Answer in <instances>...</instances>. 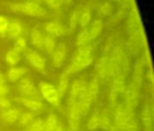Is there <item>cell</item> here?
Segmentation results:
<instances>
[{
  "mask_svg": "<svg viewBox=\"0 0 154 131\" xmlns=\"http://www.w3.org/2000/svg\"><path fill=\"white\" fill-rule=\"evenodd\" d=\"M40 92L43 98L52 106L57 107L60 104V94L58 93L57 88L49 83L42 82L40 85Z\"/></svg>",
  "mask_w": 154,
  "mask_h": 131,
  "instance_id": "obj_1",
  "label": "cell"
},
{
  "mask_svg": "<svg viewBox=\"0 0 154 131\" xmlns=\"http://www.w3.org/2000/svg\"><path fill=\"white\" fill-rule=\"evenodd\" d=\"M15 100L18 101L20 103H22L24 107H26L32 113L42 112L46 108L43 102L38 98H30V97L21 95L18 98H16Z\"/></svg>",
  "mask_w": 154,
  "mask_h": 131,
  "instance_id": "obj_2",
  "label": "cell"
},
{
  "mask_svg": "<svg viewBox=\"0 0 154 131\" xmlns=\"http://www.w3.org/2000/svg\"><path fill=\"white\" fill-rule=\"evenodd\" d=\"M19 91L22 95L30 98H38V91L32 80L28 77H23L19 83Z\"/></svg>",
  "mask_w": 154,
  "mask_h": 131,
  "instance_id": "obj_3",
  "label": "cell"
},
{
  "mask_svg": "<svg viewBox=\"0 0 154 131\" xmlns=\"http://www.w3.org/2000/svg\"><path fill=\"white\" fill-rule=\"evenodd\" d=\"M25 58L37 71L42 72L45 70V60L37 52L29 50L25 55Z\"/></svg>",
  "mask_w": 154,
  "mask_h": 131,
  "instance_id": "obj_4",
  "label": "cell"
},
{
  "mask_svg": "<svg viewBox=\"0 0 154 131\" xmlns=\"http://www.w3.org/2000/svg\"><path fill=\"white\" fill-rule=\"evenodd\" d=\"M46 13V10L35 2H27L23 4V14H28L33 17H41Z\"/></svg>",
  "mask_w": 154,
  "mask_h": 131,
  "instance_id": "obj_5",
  "label": "cell"
},
{
  "mask_svg": "<svg viewBox=\"0 0 154 131\" xmlns=\"http://www.w3.org/2000/svg\"><path fill=\"white\" fill-rule=\"evenodd\" d=\"M21 112L19 111V109L16 108H10L8 110L4 111L1 115H0V119L2 120V121H4L5 123L7 124H14L15 123L20 115H21Z\"/></svg>",
  "mask_w": 154,
  "mask_h": 131,
  "instance_id": "obj_6",
  "label": "cell"
},
{
  "mask_svg": "<svg viewBox=\"0 0 154 131\" xmlns=\"http://www.w3.org/2000/svg\"><path fill=\"white\" fill-rule=\"evenodd\" d=\"M28 71H29V69L24 67H12L7 72V78L10 82H16L22 76H23Z\"/></svg>",
  "mask_w": 154,
  "mask_h": 131,
  "instance_id": "obj_7",
  "label": "cell"
},
{
  "mask_svg": "<svg viewBox=\"0 0 154 131\" xmlns=\"http://www.w3.org/2000/svg\"><path fill=\"white\" fill-rule=\"evenodd\" d=\"M21 32H22V25L19 21L14 20L8 24L6 33L8 34V36L11 40H14V39H17L18 37H20Z\"/></svg>",
  "mask_w": 154,
  "mask_h": 131,
  "instance_id": "obj_8",
  "label": "cell"
},
{
  "mask_svg": "<svg viewBox=\"0 0 154 131\" xmlns=\"http://www.w3.org/2000/svg\"><path fill=\"white\" fill-rule=\"evenodd\" d=\"M85 90H87L86 85L82 81H80V80H76L72 84V85H71V88H70V91H69V97H71V98H73V99H75V100L78 101L79 94L83 91H85Z\"/></svg>",
  "mask_w": 154,
  "mask_h": 131,
  "instance_id": "obj_9",
  "label": "cell"
},
{
  "mask_svg": "<svg viewBox=\"0 0 154 131\" xmlns=\"http://www.w3.org/2000/svg\"><path fill=\"white\" fill-rule=\"evenodd\" d=\"M69 76L70 75H69L67 72H63V74L61 75L60 78V82H59V85H58V93L60 94V96H63L64 94L67 92L68 87H69Z\"/></svg>",
  "mask_w": 154,
  "mask_h": 131,
  "instance_id": "obj_10",
  "label": "cell"
},
{
  "mask_svg": "<svg viewBox=\"0 0 154 131\" xmlns=\"http://www.w3.org/2000/svg\"><path fill=\"white\" fill-rule=\"evenodd\" d=\"M46 31L51 35V34H55L57 36H61L63 35V33L65 32L64 29L57 22H49L46 27H45Z\"/></svg>",
  "mask_w": 154,
  "mask_h": 131,
  "instance_id": "obj_11",
  "label": "cell"
},
{
  "mask_svg": "<svg viewBox=\"0 0 154 131\" xmlns=\"http://www.w3.org/2000/svg\"><path fill=\"white\" fill-rule=\"evenodd\" d=\"M102 29H103V23L101 21L97 20V21H95L90 28L88 29V31H89V37H90V40L96 39L102 31Z\"/></svg>",
  "mask_w": 154,
  "mask_h": 131,
  "instance_id": "obj_12",
  "label": "cell"
},
{
  "mask_svg": "<svg viewBox=\"0 0 154 131\" xmlns=\"http://www.w3.org/2000/svg\"><path fill=\"white\" fill-rule=\"evenodd\" d=\"M58 124V117L55 114H50L44 121V131H55Z\"/></svg>",
  "mask_w": 154,
  "mask_h": 131,
  "instance_id": "obj_13",
  "label": "cell"
},
{
  "mask_svg": "<svg viewBox=\"0 0 154 131\" xmlns=\"http://www.w3.org/2000/svg\"><path fill=\"white\" fill-rule=\"evenodd\" d=\"M31 43L36 48H43V38L40 31L35 30L31 33Z\"/></svg>",
  "mask_w": 154,
  "mask_h": 131,
  "instance_id": "obj_14",
  "label": "cell"
},
{
  "mask_svg": "<svg viewBox=\"0 0 154 131\" xmlns=\"http://www.w3.org/2000/svg\"><path fill=\"white\" fill-rule=\"evenodd\" d=\"M65 61V51L58 49L54 52L52 57V63L56 67H60Z\"/></svg>",
  "mask_w": 154,
  "mask_h": 131,
  "instance_id": "obj_15",
  "label": "cell"
},
{
  "mask_svg": "<svg viewBox=\"0 0 154 131\" xmlns=\"http://www.w3.org/2000/svg\"><path fill=\"white\" fill-rule=\"evenodd\" d=\"M19 124L23 127H28L32 121H33V113L32 112H22L19 119Z\"/></svg>",
  "mask_w": 154,
  "mask_h": 131,
  "instance_id": "obj_16",
  "label": "cell"
},
{
  "mask_svg": "<svg viewBox=\"0 0 154 131\" xmlns=\"http://www.w3.org/2000/svg\"><path fill=\"white\" fill-rule=\"evenodd\" d=\"M20 58H21L20 54L18 52H16L15 50H14L13 49L11 50H9L5 55V60L11 66L16 65L20 61Z\"/></svg>",
  "mask_w": 154,
  "mask_h": 131,
  "instance_id": "obj_17",
  "label": "cell"
},
{
  "mask_svg": "<svg viewBox=\"0 0 154 131\" xmlns=\"http://www.w3.org/2000/svg\"><path fill=\"white\" fill-rule=\"evenodd\" d=\"M27 49V42H26V40L25 38L23 37H18L14 42V48L13 49L15 50L16 52H18L19 54L22 53V52H24Z\"/></svg>",
  "mask_w": 154,
  "mask_h": 131,
  "instance_id": "obj_18",
  "label": "cell"
},
{
  "mask_svg": "<svg viewBox=\"0 0 154 131\" xmlns=\"http://www.w3.org/2000/svg\"><path fill=\"white\" fill-rule=\"evenodd\" d=\"M26 131H44V121L42 119L33 120L27 127Z\"/></svg>",
  "mask_w": 154,
  "mask_h": 131,
  "instance_id": "obj_19",
  "label": "cell"
},
{
  "mask_svg": "<svg viewBox=\"0 0 154 131\" xmlns=\"http://www.w3.org/2000/svg\"><path fill=\"white\" fill-rule=\"evenodd\" d=\"M43 47L47 50L48 53H51L55 49V40L52 35H48L43 38Z\"/></svg>",
  "mask_w": 154,
  "mask_h": 131,
  "instance_id": "obj_20",
  "label": "cell"
},
{
  "mask_svg": "<svg viewBox=\"0 0 154 131\" xmlns=\"http://www.w3.org/2000/svg\"><path fill=\"white\" fill-rule=\"evenodd\" d=\"M87 91L93 98L96 97L99 93V84H98V82L96 79L92 80L90 82V84L88 85V86L87 87Z\"/></svg>",
  "mask_w": 154,
  "mask_h": 131,
  "instance_id": "obj_21",
  "label": "cell"
},
{
  "mask_svg": "<svg viewBox=\"0 0 154 131\" xmlns=\"http://www.w3.org/2000/svg\"><path fill=\"white\" fill-rule=\"evenodd\" d=\"M89 41H90L89 31H88V29H86L82 32H80L79 35L78 36L77 44H78V46H80V45L88 44V42H89Z\"/></svg>",
  "mask_w": 154,
  "mask_h": 131,
  "instance_id": "obj_22",
  "label": "cell"
},
{
  "mask_svg": "<svg viewBox=\"0 0 154 131\" xmlns=\"http://www.w3.org/2000/svg\"><path fill=\"white\" fill-rule=\"evenodd\" d=\"M87 128L88 130L94 131L99 128V115H94L88 121Z\"/></svg>",
  "mask_w": 154,
  "mask_h": 131,
  "instance_id": "obj_23",
  "label": "cell"
},
{
  "mask_svg": "<svg viewBox=\"0 0 154 131\" xmlns=\"http://www.w3.org/2000/svg\"><path fill=\"white\" fill-rule=\"evenodd\" d=\"M99 128L104 130H108L111 128L110 120L106 114H102L99 116Z\"/></svg>",
  "mask_w": 154,
  "mask_h": 131,
  "instance_id": "obj_24",
  "label": "cell"
},
{
  "mask_svg": "<svg viewBox=\"0 0 154 131\" xmlns=\"http://www.w3.org/2000/svg\"><path fill=\"white\" fill-rule=\"evenodd\" d=\"M82 115L79 112V109L76 104L72 105L70 107V110H69V119H72V120H76V121H79L81 119Z\"/></svg>",
  "mask_w": 154,
  "mask_h": 131,
  "instance_id": "obj_25",
  "label": "cell"
},
{
  "mask_svg": "<svg viewBox=\"0 0 154 131\" xmlns=\"http://www.w3.org/2000/svg\"><path fill=\"white\" fill-rule=\"evenodd\" d=\"M91 21V14L89 13H83L80 16H79V23L80 26L82 27H85L87 25L89 24Z\"/></svg>",
  "mask_w": 154,
  "mask_h": 131,
  "instance_id": "obj_26",
  "label": "cell"
},
{
  "mask_svg": "<svg viewBox=\"0 0 154 131\" xmlns=\"http://www.w3.org/2000/svg\"><path fill=\"white\" fill-rule=\"evenodd\" d=\"M125 85L123 82V78H121L120 76H118L113 83V88H112V92L115 93H118V92H122L123 88H124Z\"/></svg>",
  "mask_w": 154,
  "mask_h": 131,
  "instance_id": "obj_27",
  "label": "cell"
},
{
  "mask_svg": "<svg viewBox=\"0 0 154 131\" xmlns=\"http://www.w3.org/2000/svg\"><path fill=\"white\" fill-rule=\"evenodd\" d=\"M8 24H9L8 20L5 17L0 15V35H3L4 36L6 33Z\"/></svg>",
  "mask_w": 154,
  "mask_h": 131,
  "instance_id": "obj_28",
  "label": "cell"
},
{
  "mask_svg": "<svg viewBox=\"0 0 154 131\" xmlns=\"http://www.w3.org/2000/svg\"><path fill=\"white\" fill-rule=\"evenodd\" d=\"M11 108V102L6 96H1L0 97V109L3 111L8 110Z\"/></svg>",
  "mask_w": 154,
  "mask_h": 131,
  "instance_id": "obj_29",
  "label": "cell"
},
{
  "mask_svg": "<svg viewBox=\"0 0 154 131\" xmlns=\"http://www.w3.org/2000/svg\"><path fill=\"white\" fill-rule=\"evenodd\" d=\"M69 131H78L79 129V121L69 119Z\"/></svg>",
  "mask_w": 154,
  "mask_h": 131,
  "instance_id": "obj_30",
  "label": "cell"
},
{
  "mask_svg": "<svg viewBox=\"0 0 154 131\" xmlns=\"http://www.w3.org/2000/svg\"><path fill=\"white\" fill-rule=\"evenodd\" d=\"M79 13L78 12H74L73 15H72V17L70 19V27H71V29L76 28V25H77V22H79Z\"/></svg>",
  "mask_w": 154,
  "mask_h": 131,
  "instance_id": "obj_31",
  "label": "cell"
},
{
  "mask_svg": "<svg viewBox=\"0 0 154 131\" xmlns=\"http://www.w3.org/2000/svg\"><path fill=\"white\" fill-rule=\"evenodd\" d=\"M9 86L6 85L5 84L0 85V97L1 96H6L9 93Z\"/></svg>",
  "mask_w": 154,
  "mask_h": 131,
  "instance_id": "obj_32",
  "label": "cell"
},
{
  "mask_svg": "<svg viewBox=\"0 0 154 131\" xmlns=\"http://www.w3.org/2000/svg\"><path fill=\"white\" fill-rule=\"evenodd\" d=\"M111 11H112V5L109 4H105L100 8V12L103 13L104 14H106V13H110Z\"/></svg>",
  "mask_w": 154,
  "mask_h": 131,
  "instance_id": "obj_33",
  "label": "cell"
},
{
  "mask_svg": "<svg viewBox=\"0 0 154 131\" xmlns=\"http://www.w3.org/2000/svg\"><path fill=\"white\" fill-rule=\"evenodd\" d=\"M44 1L47 4H49L51 7H56V6H59L62 4L61 0H44Z\"/></svg>",
  "mask_w": 154,
  "mask_h": 131,
  "instance_id": "obj_34",
  "label": "cell"
},
{
  "mask_svg": "<svg viewBox=\"0 0 154 131\" xmlns=\"http://www.w3.org/2000/svg\"><path fill=\"white\" fill-rule=\"evenodd\" d=\"M55 131H65V127H64V124L62 122H60L56 128Z\"/></svg>",
  "mask_w": 154,
  "mask_h": 131,
  "instance_id": "obj_35",
  "label": "cell"
},
{
  "mask_svg": "<svg viewBox=\"0 0 154 131\" xmlns=\"http://www.w3.org/2000/svg\"><path fill=\"white\" fill-rule=\"evenodd\" d=\"M4 84H5V77L2 73H0V85H4Z\"/></svg>",
  "mask_w": 154,
  "mask_h": 131,
  "instance_id": "obj_36",
  "label": "cell"
},
{
  "mask_svg": "<svg viewBox=\"0 0 154 131\" xmlns=\"http://www.w3.org/2000/svg\"><path fill=\"white\" fill-rule=\"evenodd\" d=\"M61 1H62V2H65V3H69L71 0H61Z\"/></svg>",
  "mask_w": 154,
  "mask_h": 131,
  "instance_id": "obj_37",
  "label": "cell"
},
{
  "mask_svg": "<svg viewBox=\"0 0 154 131\" xmlns=\"http://www.w3.org/2000/svg\"><path fill=\"white\" fill-rule=\"evenodd\" d=\"M78 131H79V130H78Z\"/></svg>",
  "mask_w": 154,
  "mask_h": 131,
  "instance_id": "obj_38",
  "label": "cell"
}]
</instances>
